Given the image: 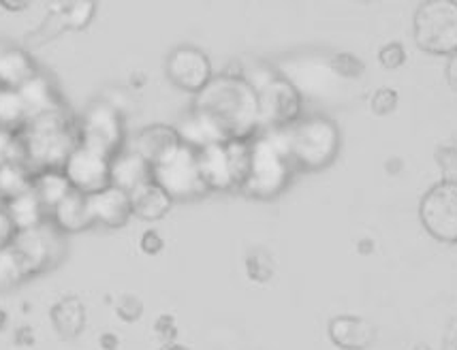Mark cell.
I'll return each mask as SVG.
<instances>
[{"mask_svg": "<svg viewBox=\"0 0 457 350\" xmlns=\"http://www.w3.org/2000/svg\"><path fill=\"white\" fill-rule=\"evenodd\" d=\"M282 137L295 169L320 171L338 156L340 129L325 116L299 118L295 124L282 129Z\"/></svg>", "mask_w": 457, "mask_h": 350, "instance_id": "obj_4", "label": "cell"}, {"mask_svg": "<svg viewBox=\"0 0 457 350\" xmlns=\"http://www.w3.org/2000/svg\"><path fill=\"white\" fill-rule=\"evenodd\" d=\"M15 344H20V346H32L35 344V331L30 327H20L15 331Z\"/></svg>", "mask_w": 457, "mask_h": 350, "instance_id": "obj_39", "label": "cell"}, {"mask_svg": "<svg viewBox=\"0 0 457 350\" xmlns=\"http://www.w3.org/2000/svg\"><path fill=\"white\" fill-rule=\"evenodd\" d=\"M18 92H20L21 101H24L29 120H35V118L47 116V113L62 112V109H67L52 81L47 78H43L41 73H37L35 78L26 81L24 86H20Z\"/></svg>", "mask_w": 457, "mask_h": 350, "instance_id": "obj_18", "label": "cell"}, {"mask_svg": "<svg viewBox=\"0 0 457 350\" xmlns=\"http://www.w3.org/2000/svg\"><path fill=\"white\" fill-rule=\"evenodd\" d=\"M62 173L67 175L71 188L86 196L101 193L107 186H112L110 158L81 144L69 154L67 162L62 165Z\"/></svg>", "mask_w": 457, "mask_h": 350, "instance_id": "obj_10", "label": "cell"}, {"mask_svg": "<svg viewBox=\"0 0 457 350\" xmlns=\"http://www.w3.org/2000/svg\"><path fill=\"white\" fill-rule=\"evenodd\" d=\"M445 350H457V338L447 336V340H445Z\"/></svg>", "mask_w": 457, "mask_h": 350, "instance_id": "obj_45", "label": "cell"}, {"mask_svg": "<svg viewBox=\"0 0 457 350\" xmlns=\"http://www.w3.org/2000/svg\"><path fill=\"white\" fill-rule=\"evenodd\" d=\"M24 162L32 171L62 169L71 152L79 146V124L69 109L29 120L20 133Z\"/></svg>", "mask_w": 457, "mask_h": 350, "instance_id": "obj_2", "label": "cell"}, {"mask_svg": "<svg viewBox=\"0 0 457 350\" xmlns=\"http://www.w3.org/2000/svg\"><path fill=\"white\" fill-rule=\"evenodd\" d=\"M39 71H37L35 60H32L24 47L0 41V88L18 90L20 86H24Z\"/></svg>", "mask_w": 457, "mask_h": 350, "instance_id": "obj_19", "label": "cell"}, {"mask_svg": "<svg viewBox=\"0 0 457 350\" xmlns=\"http://www.w3.org/2000/svg\"><path fill=\"white\" fill-rule=\"evenodd\" d=\"M412 350H432V348H429V346H428V344H417V346H415V348H412Z\"/></svg>", "mask_w": 457, "mask_h": 350, "instance_id": "obj_47", "label": "cell"}, {"mask_svg": "<svg viewBox=\"0 0 457 350\" xmlns=\"http://www.w3.org/2000/svg\"><path fill=\"white\" fill-rule=\"evenodd\" d=\"M165 71L173 86L179 88V90L193 92V95H199L214 78L212 75L210 58L199 47L193 46L173 49L170 56H167Z\"/></svg>", "mask_w": 457, "mask_h": 350, "instance_id": "obj_11", "label": "cell"}, {"mask_svg": "<svg viewBox=\"0 0 457 350\" xmlns=\"http://www.w3.org/2000/svg\"><path fill=\"white\" fill-rule=\"evenodd\" d=\"M415 41L428 54L451 56L457 52V3L426 0L415 13Z\"/></svg>", "mask_w": 457, "mask_h": 350, "instance_id": "obj_5", "label": "cell"}, {"mask_svg": "<svg viewBox=\"0 0 457 350\" xmlns=\"http://www.w3.org/2000/svg\"><path fill=\"white\" fill-rule=\"evenodd\" d=\"M193 112L208 118L227 141L250 139L259 133V96L242 75H219L199 95Z\"/></svg>", "mask_w": 457, "mask_h": 350, "instance_id": "obj_1", "label": "cell"}, {"mask_svg": "<svg viewBox=\"0 0 457 350\" xmlns=\"http://www.w3.org/2000/svg\"><path fill=\"white\" fill-rule=\"evenodd\" d=\"M259 130H282L302 118L303 98L299 88L285 78H271L257 88Z\"/></svg>", "mask_w": 457, "mask_h": 350, "instance_id": "obj_7", "label": "cell"}, {"mask_svg": "<svg viewBox=\"0 0 457 350\" xmlns=\"http://www.w3.org/2000/svg\"><path fill=\"white\" fill-rule=\"evenodd\" d=\"M7 322H9V314H7V310H4L3 305H0V333H3L4 329H7Z\"/></svg>", "mask_w": 457, "mask_h": 350, "instance_id": "obj_43", "label": "cell"}, {"mask_svg": "<svg viewBox=\"0 0 457 350\" xmlns=\"http://www.w3.org/2000/svg\"><path fill=\"white\" fill-rule=\"evenodd\" d=\"M328 336L340 350H368L377 342V327L363 316L340 314L329 321Z\"/></svg>", "mask_w": 457, "mask_h": 350, "instance_id": "obj_13", "label": "cell"}, {"mask_svg": "<svg viewBox=\"0 0 457 350\" xmlns=\"http://www.w3.org/2000/svg\"><path fill=\"white\" fill-rule=\"evenodd\" d=\"M32 184H35V171L26 162L0 165V201L3 204L24 193H30Z\"/></svg>", "mask_w": 457, "mask_h": 350, "instance_id": "obj_26", "label": "cell"}, {"mask_svg": "<svg viewBox=\"0 0 457 350\" xmlns=\"http://www.w3.org/2000/svg\"><path fill=\"white\" fill-rule=\"evenodd\" d=\"M15 235H18V229H15V224L11 222V218L7 212H4V207L0 205V250L9 248V246L13 244Z\"/></svg>", "mask_w": 457, "mask_h": 350, "instance_id": "obj_38", "label": "cell"}, {"mask_svg": "<svg viewBox=\"0 0 457 350\" xmlns=\"http://www.w3.org/2000/svg\"><path fill=\"white\" fill-rule=\"evenodd\" d=\"M79 144L107 156L110 161L118 152H122L124 124L118 109L105 101L90 105L79 122Z\"/></svg>", "mask_w": 457, "mask_h": 350, "instance_id": "obj_8", "label": "cell"}, {"mask_svg": "<svg viewBox=\"0 0 457 350\" xmlns=\"http://www.w3.org/2000/svg\"><path fill=\"white\" fill-rule=\"evenodd\" d=\"M50 214L54 227L62 233H81L95 224L90 216L88 196L78 193V190H71Z\"/></svg>", "mask_w": 457, "mask_h": 350, "instance_id": "obj_20", "label": "cell"}, {"mask_svg": "<svg viewBox=\"0 0 457 350\" xmlns=\"http://www.w3.org/2000/svg\"><path fill=\"white\" fill-rule=\"evenodd\" d=\"M274 259H271V254L268 250H253V253H248L246 256V273L248 278L253 282L257 284H265L270 282L271 278H274Z\"/></svg>", "mask_w": 457, "mask_h": 350, "instance_id": "obj_30", "label": "cell"}, {"mask_svg": "<svg viewBox=\"0 0 457 350\" xmlns=\"http://www.w3.org/2000/svg\"><path fill=\"white\" fill-rule=\"evenodd\" d=\"M110 179L112 186L129 195L135 193L141 186L154 182L152 179V165L135 150H122L112 158Z\"/></svg>", "mask_w": 457, "mask_h": 350, "instance_id": "obj_16", "label": "cell"}, {"mask_svg": "<svg viewBox=\"0 0 457 350\" xmlns=\"http://www.w3.org/2000/svg\"><path fill=\"white\" fill-rule=\"evenodd\" d=\"M179 146H182V139H179L178 129L167 127V124H152V127L139 130V135L135 137L133 150L154 167L167 156H171Z\"/></svg>", "mask_w": 457, "mask_h": 350, "instance_id": "obj_17", "label": "cell"}, {"mask_svg": "<svg viewBox=\"0 0 457 350\" xmlns=\"http://www.w3.org/2000/svg\"><path fill=\"white\" fill-rule=\"evenodd\" d=\"M29 7L30 3H9V0H3V3H0V9H7V11H24Z\"/></svg>", "mask_w": 457, "mask_h": 350, "instance_id": "obj_42", "label": "cell"}, {"mask_svg": "<svg viewBox=\"0 0 457 350\" xmlns=\"http://www.w3.org/2000/svg\"><path fill=\"white\" fill-rule=\"evenodd\" d=\"M436 162L443 169V182H457V147H440L436 152Z\"/></svg>", "mask_w": 457, "mask_h": 350, "instance_id": "obj_34", "label": "cell"}, {"mask_svg": "<svg viewBox=\"0 0 457 350\" xmlns=\"http://www.w3.org/2000/svg\"><path fill=\"white\" fill-rule=\"evenodd\" d=\"M398 92L394 88H378L372 95V101H370V107L377 116H389V113L395 112L398 107Z\"/></svg>", "mask_w": 457, "mask_h": 350, "instance_id": "obj_33", "label": "cell"}, {"mask_svg": "<svg viewBox=\"0 0 457 350\" xmlns=\"http://www.w3.org/2000/svg\"><path fill=\"white\" fill-rule=\"evenodd\" d=\"M50 319L54 329H56V333L62 340H75V338H79L86 329L88 312H86V305L79 297L69 295V297L58 299V302L52 305Z\"/></svg>", "mask_w": 457, "mask_h": 350, "instance_id": "obj_21", "label": "cell"}, {"mask_svg": "<svg viewBox=\"0 0 457 350\" xmlns=\"http://www.w3.org/2000/svg\"><path fill=\"white\" fill-rule=\"evenodd\" d=\"M199 171L208 190H231L237 188L236 171L228 158L227 144H214L197 150Z\"/></svg>", "mask_w": 457, "mask_h": 350, "instance_id": "obj_15", "label": "cell"}, {"mask_svg": "<svg viewBox=\"0 0 457 350\" xmlns=\"http://www.w3.org/2000/svg\"><path fill=\"white\" fill-rule=\"evenodd\" d=\"M99 344H101L103 350H118L120 348V338L116 336V333L105 331V333H101Z\"/></svg>", "mask_w": 457, "mask_h": 350, "instance_id": "obj_40", "label": "cell"}, {"mask_svg": "<svg viewBox=\"0 0 457 350\" xmlns=\"http://www.w3.org/2000/svg\"><path fill=\"white\" fill-rule=\"evenodd\" d=\"M161 350H190V348H188V346H184V344L173 342V344H165V346H162Z\"/></svg>", "mask_w": 457, "mask_h": 350, "instance_id": "obj_46", "label": "cell"}, {"mask_svg": "<svg viewBox=\"0 0 457 350\" xmlns=\"http://www.w3.org/2000/svg\"><path fill=\"white\" fill-rule=\"evenodd\" d=\"M96 3L86 0V3H58L54 4L52 13L56 15L60 21V29L62 30H81L90 24L95 18Z\"/></svg>", "mask_w": 457, "mask_h": 350, "instance_id": "obj_28", "label": "cell"}, {"mask_svg": "<svg viewBox=\"0 0 457 350\" xmlns=\"http://www.w3.org/2000/svg\"><path fill=\"white\" fill-rule=\"evenodd\" d=\"M116 314L122 319L124 322H135L144 316V302L133 293H124L120 295V299L116 302Z\"/></svg>", "mask_w": 457, "mask_h": 350, "instance_id": "obj_32", "label": "cell"}, {"mask_svg": "<svg viewBox=\"0 0 457 350\" xmlns=\"http://www.w3.org/2000/svg\"><path fill=\"white\" fill-rule=\"evenodd\" d=\"M130 205H133V216L152 222L161 221V218L171 210L173 199L159 184L150 182L141 186L135 193H130Z\"/></svg>", "mask_w": 457, "mask_h": 350, "instance_id": "obj_22", "label": "cell"}, {"mask_svg": "<svg viewBox=\"0 0 457 350\" xmlns=\"http://www.w3.org/2000/svg\"><path fill=\"white\" fill-rule=\"evenodd\" d=\"M378 62L383 64L385 69H400L402 64L406 62L404 46H402V43H398V41L383 46V47H380V52H378Z\"/></svg>", "mask_w": 457, "mask_h": 350, "instance_id": "obj_35", "label": "cell"}, {"mask_svg": "<svg viewBox=\"0 0 457 350\" xmlns=\"http://www.w3.org/2000/svg\"><path fill=\"white\" fill-rule=\"evenodd\" d=\"M178 135L179 139H182V144L193 147V150H204V147L214 144H227V139L220 135V130L216 129L208 118L193 112V109H190L188 116L184 118L182 124L178 127Z\"/></svg>", "mask_w": 457, "mask_h": 350, "instance_id": "obj_23", "label": "cell"}, {"mask_svg": "<svg viewBox=\"0 0 457 350\" xmlns=\"http://www.w3.org/2000/svg\"><path fill=\"white\" fill-rule=\"evenodd\" d=\"M152 179L159 184L173 201H190L208 195V186L199 171L197 150L179 146L171 156L152 167Z\"/></svg>", "mask_w": 457, "mask_h": 350, "instance_id": "obj_6", "label": "cell"}, {"mask_svg": "<svg viewBox=\"0 0 457 350\" xmlns=\"http://www.w3.org/2000/svg\"><path fill=\"white\" fill-rule=\"evenodd\" d=\"M88 207L92 221L103 224V227L120 229L133 216V205H130V195L116 186H107L101 193L88 196Z\"/></svg>", "mask_w": 457, "mask_h": 350, "instance_id": "obj_14", "label": "cell"}, {"mask_svg": "<svg viewBox=\"0 0 457 350\" xmlns=\"http://www.w3.org/2000/svg\"><path fill=\"white\" fill-rule=\"evenodd\" d=\"M357 248H359V253H361V254H368V250H372V242H370V239H361Z\"/></svg>", "mask_w": 457, "mask_h": 350, "instance_id": "obj_44", "label": "cell"}, {"mask_svg": "<svg viewBox=\"0 0 457 350\" xmlns=\"http://www.w3.org/2000/svg\"><path fill=\"white\" fill-rule=\"evenodd\" d=\"M445 75H447L449 86L455 88V90H457V52L451 54V56H449L447 71H445Z\"/></svg>", "mask_w": 457, "mask_h": 350, "instance_id": "obj_41", "label": "cell"}, {"mask_svg": "<svg viewBox=\"0 0 457 350\" xmlns=\"http://www.w3.org/2000/svg\"><path fill=\"white\" fill-rule=\"evenodd\" d=\"M13 250L18 253L29 278L39 276L54 262V238L46 224L15 235Z\"/></svg>", "mask_w": 457, "mask_h": 350, "instance_id": "obj_12", "label": "cell"}, {"mask_svg": "<svg viewBox=\"0 0 457 350\" xmlns=\"http://www.w3.org/2000/svg\"><path fill=\"white\" fill-rule=\"evenodd\" d=\"M154 333L161 338L165 344H173L178 340V322L176 316L171 314H161L154 322Z\"/></svg>", "mask_w": 457, "mask_h": 350, "instance_id": "obj_36", "label": "cell"}, {"mask_svg": "<svg viewBox=\"0 0 457 350\" xmlns=\"http://www.w3.org/2000/svg\"><path fill=\"white\" fill-rule=\"evenodd\" d=\"M3 207H4V212L9 214L11 222H13L15 229H18V233L41 227L43 221H46V214H47L46 207L41 205L39 196L35 195V190L15 196V199L7 201Z\"/></svg>", "mask_w": 457, "mask_h": 350, "instance_id": "obj_24", "label": "cell"}, {"mask_svg": "<svg viewBox=\"0 0 457 350\" xmlns=\"http://www.w3.org/2000/svg\"><path fill=\"white\" fill-rule=\"evenodd\" d=\"M26 280H30V278L24 265H21L18 253L13 250V246L0 250V291H11V288L20 287Z\"/></svg>", "mask_w": 457, "mask_h": 350, "instance_id": "obj_29", "label": "cell"}, {"mask_svg": "<svg viewBox=\"0 0 457 350\" xmlns=\"http://www.w3.org/2000/svg\"><path fill=\"white\" fill-rule=\"evenodd\" d=\"M26 124H29V113L20 92L13 88H0V129L20 135Z\"/></svg>", "mask_w": 457, "mask_h": 350, "instance_id": "obj_27", "label": "cell"}, {"mask_svg": "<svg viewBox=\"0 0 457 350\" xmlns=\"http://www.w3.org/2000/svg\"><path fill=\"white\" fill-rule=\"evenodd\" d=\"M331 69H334L340 78H346V79L361 78L363 71H366L361 60H359L357 56H353V54H346V52L336 54V56L331 58Z\"/></svg>", "mask_w": 457, "mask_h": 350, "instance_id": "obj_31", "label": "cell"}, {"mask_svg": "<svg viewBox=\"0 0 457 350\" xmlns=\"http://www.w3.org/2000/svg\"><path fill=\"white\" fill-rule=\"evenodd\" d=\"M426 231L438 242L457 244V182H438L419 204Z\"/></svg>", "mask_w": 457, "mask_h": 350, "instance_id": "obj_9", "label": "cell"}, {"mask_svg": "<svg viewBox=\"0 0 457 350\" xmlns=\"http://www.w3.org/2000/svg\"><path fill=\"white\" fill-rule=\"evenodd\" d=\"M32 190H35V195L39 196L41 205L46 207V212H52L54 207H56L73 188H71L67 175L62 173V169H47V171L35 173Z\"/></svg>", "mask_w": 457, "mask_h": 350, "instance_id": "obj_25", "label": "cell"}, {"mask_svg": "<svg viewBox=\"0 0 457 350\" xmlns=\"http://www.w3.org/2000/svg\"><path fill=\"white\" fill-rule=\"evenodd\" d=\"M139 248H141V253H145V254H150V256H156V254L162 253V248H165V239L161 238L159 231L150 229V231H145L144 235H141Z\"/></svg>", "mask_w": 457, "mask_h": 350, "instance_id": "obj_37", "label": "cell"}, {"mask_svg": "<svg viewBox=\"0 0 457 350\" xmlns=\"http://www.w3.org/2000/svg\"><path fill=\"white\" fill-rule=\"evenodd\" d=\"M293 171L295 165L288 156L282 130H259L250 137L248 169L239 190L253 199H274L291 182Z\"/></svg>", "mask_w": 457, "mask_h": 350, "instance_id": "obj_3", "label": "cell"}]
</instances>
